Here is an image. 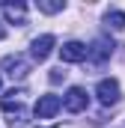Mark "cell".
Returning a JSON list of instances; mask_svg holds the SVG:
<instances>
[{
  "label": "cell",
  "mask_w": 125,
  "mask_h": 128,
  "mask_svg": "<svg viewBox=\"0 0 125 128\" xmlns=\"http://www.w3.org/2000/svg\"><path fill=\"white\" fill-rule=\"evenodd\" d=\"M95 96L98 101L104 104V107H110V104H116L122 92H119V80H113V78H104V80H98V86H95Z\"/></svg>",
  "instance_id": "3"
},
{
  "label": "cell",
  "mask_w": 125,
  "mask_h": 128,
  "mask_svg": "<svg viewBox=\"0 0 125 128\" xmlns=\"http://www.w3.org/2000/svg\"><path fill=\"white\" fill-rule=\"evenodd\" d=\"M62 78H66V72H62V68H54V72H51V80H54V84H60Z\"/></svg>",
  "instance_id": "12"
},
{
  "label": "cell",
  "mask_w": 125,
  "mask_h": 128,
  "mask_svg": "<svg viewBox=\"0 0 125 128\" xmlns=\"http://www.w3.org/2000/svg\"><path fill=\"white\" fill-rule=\"evenodd\" d=\"M51 51H54V36H51V33H45V36L33 39V45H30V54H33V60L45 63V60L51 57Z\"/></svg>",
  "instance_id": "7"
},
{
  "label": "cell",
  "mask_w": 125,
  "mask_h": 128,
  "mask_svg": "<svg viewBox=\"0 0 125 128\" xmlns=\"http://www.w3.org/2000/svg\"><path fill=\"white\" fill-rule=\"evenodd\" d=\"M60 60L62 63H84L86 60V45L84 42H66L60 48Z\"/></svg>",
  "instance_id": "8"
},
{
  "label": "cell",
  "mask_w": 125,
  "mask_h": 128,
  "mask_svg": "<svg viewBox=\"0 0 125 128\" xmlns=\"http://www.w3.org/2000/svg\"><path fill=\"white\" fill-rule=\"evenodd\" d=\"M3 15L9 24H18V27L27 24V6L24 3H3Z\"/></svg>",
  "instance_id": "9"
},
{
  "label": "cell",
  "mask_w": 125,
  "mask_h": 128,
  "mask_svg": "<svg viewBox=\"0 0 125 128\" xmlns=\"http://www.w3.org/2000/svg\"><path fill=\"white\" fill-rule=\"evenodd\" d=\"M62 104H66V110H68V113H84V110H86V104H90V96H86V90L72 86V90L62 96Z\"/></svg>",
  "instance_id": "4"
},
{
  "label": "cell",
  "mask_w": 125,
  "mask_h": 128,
  "mask_svg": "<svg viewBox=\"0 0 125 128\" xmlns=\"http://www.w3.org/2000/svg\"><path fill=\"white\" fill-rule=\"evenodd\" d=\"M104 24L113 27V30H125V12H119V9L107 12V15H104Z\"/></svg>",
  "instance_id": "10"
},
{
  "label": "cell",
  "mask_w": 125,
  "mask_h": 128,
  "mask_svg": "<svg viewBox=\"0 0 125 128\" xmlns=\"http://www.w3.org/2000/svg\"><path fill=\"white\" fill-rule=\"evenodd\" d=\"M3 113L9 116V128H27V107L21 104V92L12 90L9 98H3Z\"/></svg>",
  "instance_id": "1"
},
{
  "label": "cell",
  "mask_w": 125,
  "mask_h": 128,
  "mask_svg": "<svg viewBox=\"0 0 125 128\" xmlns=\"http://www.w3.org/2000/svg\"><path fill=\"white\" fill-rule=\"evenodd\" d=\"M3 36H6V30H3V27H0V39H3Z\"/></svg>",
  "instance_id": "13"
},
{
  "label": "cell",
  "mask_w": 125,
  "mask_h": 128,
  "mask_svg": "<svg viewBox=\"0 0 125 128\" xmlns=\"http://www.w3.org/2000/svg\"><path fill=\"white\" fill-rule=\"evenodd\" d=\"M60 107H62V98L60 96H42L39 101H36L33 113H36V119H54Z\"/></svg>",
  "instance_id": "5"
},
{
  "label": "cell",
  "mask_w": 125,
  "mask_h": 128,
  "mask_svg": "<svg viewBox=\"0 0 125 128\" xmlns=\"http://www.w3.org/2000/svg\"><path fill=\"white\" fill-rule=\"evenodd\" d=\"M110 54H113V42L104 39V36H98L92 45L86 48V60H92V63H104V60H110Z\"/></svg>",
  "instance_id": "6"
},
{
  "label": "cell",
  "mask_w": 125,
  "mask_h": 128,
  "mask_svg": "<svg viewBox=\"0 0 125 128\" xmlns=\"http://www.w3.org/2000/svg\"><path fill=\"white\" fill-rule=\"evenodd\" d=\"M0 68H3V72L12 78V80H24V78L30 74V63H27L21 54H9V57H3Z\"/></svg>",
  "instance_id": "2"
},
{
  "label": "cell",
  "mask_w": 125,
  "mask_h": 128,
  "mask_svg": "<svg viewBox=\"0 0 125 128\" xmlns=\"http://www.w3.org/2000/svg\"><path fill=\"white\" fill-rule=\"evenodd\" d=\"M62 6H66L62 0H39V3H36V9H39V12H45V15H54V12H62Z\"/></svg>",
  "instance_id": "11"
}]
</instances>
